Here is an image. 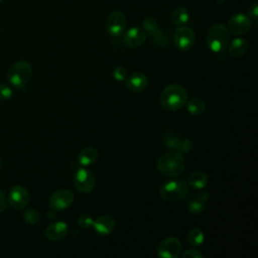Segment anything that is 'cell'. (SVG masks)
Here are the masks:
<instances>
[{
	"label": "cell",
	"instance_id": "6da1fadb",
	"mask_svg": "<svg viewBox=\"0 0 258 258\" xmlns=\"http://www.w3.org/2000/svg\"><path fill=\"white\" fill-rule=\"evenodd\" d=\"M185 161L181 153L168 151L163 153L156 161L157 170L166 177H176L183 172Z\"/></svg>",
	"mask_w": 258,
	"mask_h": 258
},
{
	"label": "cell",
	"instance_id": "7a4b0ae2",
	"mask_svg": "<svg viewBox=\"0 0 258 258\" xmlns=\"http://www.w3.org/2000/svg\"><path fill=\"white\" fill-rule=\"evenodd\" d=\"M159 101L163 109L167 111H175L185 105L187 101V92L178 84H170L161 92Z\"/></svg>",
	"mask_w": 258,
	"mask_h": 258
},
{
	"label": "cell",
	"instance_id": "3957f363",
	"mask_svg": "<svg viewBox=\"0 0 258 258\" xmlns=\"http://www.w3.org/2000/svg\"><path fill=\"white\" fill-rule=\"evenodd\" d=\"M230 40V32L228 28L222 23H216L210 27L207 33L208 47L216 53L224 52Z\"/></svg>",
	"mask_w": 258,
	"mask_h": 258
},
{
	"label": "cell",
	"instance_id": "277c9868",
	"mask_svg": "<svg viewBox=\"0 0 258 258\" xmlns=\"http://www.w3.org/2000/svg\"><path fill=\"white\" fill-rule=\"evenodd\" d=\"M32 76V68L26 60H18L10 66L7 71L8 82L16 89H25Z\"/></svg>",
	"mask_w": 258,
	"mask_h": 258
},
{
	"label": "cell",
	"instance_id": "5b68a950",
	"mask_svg": "<svg viewBox=\"0 0 258 258\" xmlns=\"http://www.w3.org/2000/svg\"><path fill=\"white\" fill-rule=\"evenodd\" d=\"M159 194L166 202H178L187 196L188 184L182 179L173 178L161 185Z\"/></svg>",
	"mask_w": 258,
	"mask_h": 258
},
{
	"label": "cell",
	"instance_id": "8992f818",
	"mask_svg": "<svg viewBox=\"0 0 258 258\" xmlns=\"http://www.w3.org/2000/svg\"><path fill=\"white\" fill-rule=\"evenodd\" d=\"M162 141L166 148L177 151L181 154H186L192 149V142L189 139L180 137L178 134L170 130H167L163 133Z\"/></svg>",
	"mask_w": 258,
	"mask_h": 258
},
{
	"label": "cell",
	"instance_id": "52a82bcc",
	"mask_svg": "<svg viewBox=\"0 0 258 258\" xmlns=\"http://www.w3.org/2000/svg\"><path fill=\"white\" fill-rule=\"evenodd\" d=\"M196 41V34L190 27L181 25L177 26L173 33V42L176 48L181 51L190 49Z\"/></svg>",
	"mask_w": 258,
	"mask_h": 258
},
{
	"label": "cell",
	"instance_id": "ba28073f",
	"mask_svg": "<svg viewBox=\"0 0 258 258\" xmlns=\"http://www.w3.org/2000/svg\"><path fill=\"white\" fill-rule=\"evenodd\" d=\"M74 194L67 188H61L53 191L48 198V205L53 211H62L69 208L74 203Z\"/></svg>",
	"mask_w": 258,
	"mask_h": 258
},
{
	"label": "cell",
	"instance_id": "9c48e42d",
	"mask_svg": "<svg viewBox=\"0 0 258 258\" xmlns=\"http://www.w3.org/2000/svg\"><path fill=\"white\" fill-rule=\"evenodd\" d=\"M126 17L125 15L118 10L112 11L106 21V28L108 33L113 37L121 36L126 28Z\"/></svg>",
	"mask_w": 258,
	"mask_h": 258
},
{
	"label": "cell",
	"instance_id": "30bf717a",
	"mask_svg": "<svg viewBox=\"0 0 258 258\" xmlns=\"http://www.w3.org/2000/svg\"><path fill=\"white\" fill-rule=\"evenodd\" d=\"M74 183L76 188L80 192L89 194L94 189L96 184V179L94 174L90 170L86 168H80L75 173Z\"/></svg>",
	"mask_w": 258,
	"mask_h": 258
},
{
	"label": "cell",
	"instance_id": "8fae6325",
	"mask_svg": "<svg viewBox=\"0 0 258 258\" xmlns=\"http://www.w3.org/2000/svg\"><path fill=\"white\" fill-rule=\"evenodd\" d=\"M181 253V243L175 237L163 239L157 248V255L162 258H177Z\"/></svg>",
	"mask_w": 258,
	"mask_h": 258
},
{
	"label": "cell",
	"instance_id": "7c38bea8",
	"mask_svg": "<svg viewBox=\"0 0 258 258\" xmlns=\"http://www.w3.org/2000/svg\"><path fill=\"white\" fill-rule=\"evenodd\" d=\"M29 202V192L22 185H14L8 195V203L12 209L23 210Z\"/></svg>",
	"mask_w": 258,
	"mask_h": 258
},
{
	"label": "cell",
	"instance_id": "4fadbf2b",
	"mask_svg": "<svg viewBox=\"0 0 258 258\" xmlns=\"http://www.w3.org/2000/svg\"><path fill=\"white\" fill-rule=\"evenodd\" d=\"M227 28L229 32L233 34L243 35L250 30L251 20L247 15L243 13H236L230 17Z\"/></svg>",
	"mask_w": 258,
	"mask_h": 258
},
{
	"label": "cell",
	"instance_id": "5bb4252c",
	"mask_svg": "<svg viewBox=\"0 0 258 258\" xmlns=\"http://www.w3.org/2000/svg\"><path fill=\"white\" fill-rule=\"evenodd\" d=\"M146 31L141 27L133 26L129 28L124 34V42L127 46L131 48H136L141 46L146 40Z\"/></svg>",
	"mask_w": 258,
	"mask_h": 258
},
{
	"label": "cell",
	"instance_id": "9a60e30c",
	"mask_svg": "<svg viewBox=\"0 0 258 258\" xmlns=\"http://www.w3.org/2000/svg\"><path fill=\"white\" fill-rule=\"evenodd\" d=\"M147 77L141 72L132 73L129 77L125 79V87L132 92H142L147 87Z\"/></svg>",
	"mask_w": 258,
	"mask_h": 258
},
{
	"label": "cell",
	"instance_id": "2e32d148",
	"mask_svg": "<svg viewBox=\"0 0 258 258\" xmlns=\"http://www.w3.org/2000/svg\"><path fill=\"white\" fill-rule=\"evenodd\" d=\"M69 233V226L62 221H57L50 224L44 232L45 237L50 241H58L63 239Z\"/></svg>",
	"mask_w": 258,
	"mask_h": 258
},
{
	"label": "cell",
	"instance_id": "e0dca14e",
	"mask_svg": "<svg viewBox=\"0 0 258 258\" xmlns=\"http://www.w3.org/2000/svg\"><path fill=\"white\" fill-rule=\"evenodd\" d=\"M92 227L94 228L95 232L98 233L99 235L106 236L111 234L114 231L115 221L112 217L103 215L98 217L96 220H94Z\"/></svg>",
	"mask_w": 258,
	"mask_h": 258
},
{
	"label": "cell",
	"instance_id": "ac0fdd59",
	"mask_svg": "<svg viewBox=\"0 0 258 258\" xmlns=\"http://www.w3.org/2000/svg\"><path fill=\"white\" fill-rule=\"evenodd\" d=\"M228 53L232 57H239L244 55L248 48H249V43L245 38L242 37H237L232 40L230 45H228Z\"/></svg>",
	"mask_w": 258,
	"mask_h": 258
},
{
	"label": "cell",
	"instance_id": "d6986e66",
	"mask_svg": "<svg viewBox=\"0 0 258 258\" xmlns=\"http://www.w3.org/2000/svg\"><path fill=\"white\" fill-rule=\"evenodd\" d=\"M208 182H209L208 175L206 174V172L202 170H195L189 174L187 179V184L196 189L204 188L208 184Z\"/></svg>",
	"mask_w": 258,
	"mask_h": 258
},
{
	"label": "cell",
	"instance_id": "ffe728a7",
	"mask_svg": "<svg viewBox=\"0 0 258 258\" xmlns=\"http://www.w3.org/2000/svg\"><path fill=\"white\" fill-rule=\"evenodd\" d=\"M98 158V150L94 147H86L79 153L78 161L84 166L92 165Z\"/></svg>",
	"mask_w": 258,
	"mask_h": 258
},
{
	"label": "cell",
	"instance_id": "44dd1931",
	"mask_svg": "<svg viewBox=\"0 0 258 258\" xmlns=\"http://www.w3.org/2000/svg\"><path fill=\"white\" fill-rule=\"evenodd\" d=\"M189 18L190 16H189L188 10L182 6L176 7L171 13L172 23L176 26H181L186 24L189 21Z\"/></svg>",
	"mask_w": 258,
	"mask_h": 258
},
{
	"label": "cell",
	"instance_id": "7402d4cb",
	"mask_svg": "<svg viewBox=\"0 0 258 258\" xmlns=\"http://www.w3.org/2000/svg\"><path fill=\"white\" fill-rule=\"evenodd\" d=\"M186 110L190 115H201L206 110V103L199 97H192L185 103Z\"/></svg>",
	"mask_w": 258,
	"mask_h": 258
},
{
	"label": "cell",
	"instance_id": "603a6c76",
	"mask_svg": "<svg viewBox=\"0 0 258 258\" xmlns=\"http://www.w3.org/2000/svg\"><path fill=\"white\" fill-rule=\"evenodd\" d=\"M204 240H205V235L200 228L191 229L187 235V242L189 245L194 247L202 245L204 243Z\"/></svg>",
	"mask_w": 258,
	"mask_h": 258
},
{
	"label": "cell",
	"instance_id": "cb8c5ba5",
	"mask_svg": "<svg viewBox=\"0 0 258 258\" xmlns=\"http://www.w3.org/2000/svg\"><path fill=\"white\" fill-rule=\"evenodd\" d=\"M152 43L156 46H164L167 43V35L162 28H157L153 33L149 34Z\"/></svg>",
	"mask_w": 258,
	"mask_h": 258
},
{
	"label": "cell",
	"instance_id": "d4e9b609",
	"mask_svg": "<svg viewBox=\"0 0 258 258\" xmlns=\"http://www.w3.org/2000/svg\"><path fill=\"white\" fill-rule=\"evenodd\" d=\"M23 219L29 225H36L39 221V214L35 209L28 208L23 212Z\"/></svg>",
	"mask_w": 258,
	"mask_h": 258
},
{
	"label": "cell",
	"instance_id": "484cf974",
	"mask_svg": "<svg viewBox=\"0 0 258 258\" xmlns=\"http://www.w3.org/2000/svg\"><path fill=\"white\" fill-rule=\"evenodd\" d=\"M142 26H143V29L148 32V34H151L153 33L157 28H158V24H157V21L154 17L152 16H147L143 19V22H142Z\"/></svg>",
	"mask_w": 258,
	"mask_h": 258
},
{
	"label": "cell",
	"instance_id": "4316f807",
	"mask_svg": "<svg viewBox=\"0 0 258 258\" xmlns=\"http://www.w3.org/2000/svg\"><path fill=\"white\" fill-rule=\"evenodd\" d=\"M186 208H187L189 213H191V214H199V213L204 211L205 206H204V203L200 202L199 200H197L195 198V199H191V200H189L187 202Z\"/></svg>",
	"mask_w": 258,
	"mask_h": 258
},
{
	"label": "cell",
	"instance_id": "83f0119b",
	"mask_svg": "<svg viewBox=\"0 0 258 258\" xmlns=\"http://www.w3.org/2000/svg\"><path fill=\"white\" fill-rule=\"evenodd\" d=\"M13 95V91L12 89L4 84V83H0V101H6L8 99H10Z\"/></svg>",
	"mask_w": 258,
	"mask_h": 258
},
{
	"label": "cell",
	"instance_id": "f1b7e54d",
	"mask_svg": "<svg viewBox=\"0 0 258 258\" xmlns=\"http://www.w3.org/2000/svg\"><path fill=\"white\" fill-rule=\"evenodd\" d=\"M112 76L117 82H122L125 81V79L127 78V71L123 67H117L113 70Z\"/></svg>",
	"mask_w": 258,
	"mask_h": 258
},
{
	"label": "cell",
	"instance_id": "f546056e",
	"mask_svg": "<svg viewBox=\"0 0 258 258\" xmlns=\"http://www.w3.org/2000/svg\"><path fill=\"white\" fill-rule=\"evenodd\" d=\"M93 222H94L93 218H92L91 216H89V215H82V216L79 218V220H78L79 226H80L81 228H83V229H89V228H91V227L93 226Z\"/></svg>",
	"mask_w": 258,
	"mask_h": 258
},
{
	"label": "cell",
	"instance_id": "4dcf8cb0",
	"mask_svg": "<svg viewBox=\"0 0 258 258\" xmlns=\"http://www.w3.org/2000/svg\"><path fill=\"white\" fill-rule=\"evenodd\" d=\"M182 257H183V258H203L204 255H203L199 250H196V249H188L187 251H185V252L182 254Z\"/></svg>",
	"mask_w": 258,
	"mask_h": 258
},
{
	"label": "cell",
	"instance_id": "1f68e13d",
	"mask_svg": "<svg viewBox=\"0 0 258 258\" xmlns=\"http://www.w3.org/2000/svg\"><path fill=\"white\" fill-rule=\"evenodd\" d=\"M248 15L250 16L251 19L253 20H257L258 18V3L257 2H253L249 9H248Z\"/></svg>",
	"mask_w": 258,
	"mask_h": 258
},
{
	"label": "cell",
	"instance_id": "d6a6232c",
	"mask_svg": "<svg viewBox=\"0 0 258 258\" xmlns=\"http://www.w3.org/2000/svg\"><path fill=\"white\" fill-rule=\"evenodd\" d=\"M7 206V201H6V197L3 194L2 190H0V213L4 212Z\"/></svg>",
	"mask_w": 258,
	"mask_h": 258
},
{
	"label": "cell",
	"instance_id": "836d02e7",
	"mask_svg": "<svg viewBox=\"0 0 258 258\" xmlns=\"http://www.w3.org/2000/svg\"><path fill=\"white\" fill-rule=\"evenodd\" d=\"M197 200H199L202 203H206L209 200V194L207 191H201L196 197Z\"/></svg>",
	"mask_w": 258,
	"mask_h": 258
},
{
	"label": "cell",
	"instance_id": "e575fe53",
	"mask_svg": "<svg viewBox=\"0 0 258 258\" xmlns=\"http://www.w3.org/2000/svg\"><path fill=\"white\" fill-rule=\"evenodd\" d=\"M54 212L55 211H51V212H49V213H47V219H49V220H51V219H53L54 217H55V214H54Z\"/></svg>",
	"mask_w": 258,
	"mask_h": 258
},
{
	"label": "cell",
	"instance_id": "d590c367",
	"mask_svg": "<svg viewBox=\"0 0 258 258\" xmlns=\"http://www.w3.org/2000/svg\"><path fill=\"white\" fill-rule=\"evenodd\" d=\"M1 166H2V160H1V158H0V169H1Z\"/></svg>",
	"mask_w": 258,
	"mask_h": 258
},
{
	"label": "cell",
	"instance_id": "8d00e7d4",
	"mask_svg": "<svg viewBox=\"0 0 258 258\" xmlns=\"http://www.w3.org/2000/svg\"><path fill=\"white\" fill-rule=\"evenodd\" d=\"M2 1H3V0H0V2H2Z\"/></svg>",
	"mask_w": 258,
	"mask_h": 258
}]
</instances>
